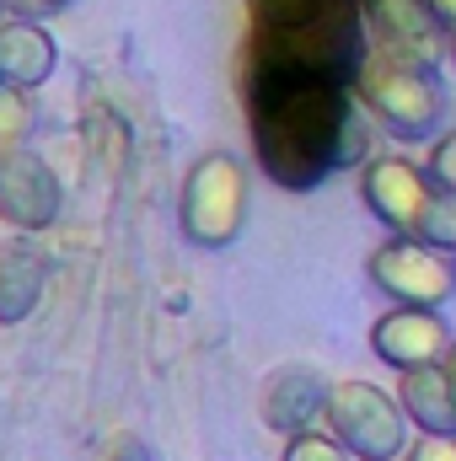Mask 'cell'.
Here are the masks:
<instances>
[{
    "label": "cell",
    "instance_id": "12",
    "mask_svg": "<svg viewBox=\"0 0 456 461\" xmlns=\"http://www.w3.org/2000/svg\"><path fill=\"white\" fill-rule=\"evenodd\" d=\"M43 290H49V258H43V247L27 230H11L0 241V328L27 322L43 306Z\"/></svg>",
    "mask_w": 456,
    "mask_h": 461
},
{
    "label": "cell",
    "instance_id": "17",
    "mask_svg": "<svg viewBox=\"0 0 456 461\" xmlns=\"http://www.w3.org/2000/svg\"><path fill=\"white\" fill-rule=\"evenodd\" d=\"M279 461H354V456L343 451L328 429H301V435H290V440H285Z\"/></svg>",
    "mask_w": 456,
    "mask_h": 461
},
{
    "label": "cell",
    "instance_id": "15",
    "mask_svg": "<svg viewBox=\"0 0 456 461\" xmlns=\"http://www.w3.org/2000/svg\"><path fill=\"white\" fill-rule=\"evenodd\" d=\"M414 236L456 258V194L451 188H435V199L424 204V215H419V230H414Z\"/></svg>",
    "mask_w": 456,
    "mask_h": 461
},
{
    "label": "cell",
    "instance_id": "25",
    "mask_svg": "<svg viewBox=\"0 0 456 461\" xmlns=\"http://www.w3.org/2000/svg\"><path fill=\"white\" fill-rule=\"evenodd\" d=\"M5 16H11V11H5V0H0V22H5Z\"/></svg>",
    "mask_w": 456,
    "mask_h": 461
},
{
    "label": "cell",
    "instance_id": "5",
    "mask_svg": "<svg viewBox=\"0 0 456 461\" xmlns=\"http://www.w3.org/2000/svg\"><path fill=\"white\" fill-rule=\"evenodd\" d=\"M323 429L339 440L354 461H403L414 446V424L397 402V392H381L376 381H333L328 397V419Z\"/></svg>",
    "mask_w": 456,
    "mask_h": 461
},
{
    "label": "cell",
    "instance_id": "13",
    "mask_svg": "<svg viewBox=\"0 0 456 461\" xmlns=\"http://www.w3.org/2000/svg\"><path fill=\"white\" fill-rule=\"evenodd\" d=\"M54 70H59V43L43 22H27V16L0 22V81L5 86L38 92Z\"/></svg>",
    "mask_w": 456,
    "mask_h": 461
},
{
    "label": "cell",
    "instance_id": "21",
    "mask_svg": "<svg viewBox=\"0 0 456 461\" xmlns=\"http://www.w3.org/2000/svg\"><path fill=\"white\" fill-rule=\"evenodd\" d=\"M70 0H5L11 16H27V22H43V16H59Z\"/></svg>",
    "mask_w": 456,
    "mask_h": 461
},
{
    "label": "cell",
    "instance_id": "20",
    "mask_svg": "<svg viewBox=\"0 0 456 461\" xmlns=\"http://www.w3.org/2000/svg\"><path fill=\"white\" fill-rule=\"evenodd\" d=\"M103 461H156V456H150V446H145L140 435H129V429H118L114 440L103 446Z\"/></svg>",
    "mask_w": 456,
    "mask_h": 461
},
{
    "label": "cell",
    "instance_id": "18",
    "mask_svg": "<svg viewBox=\"0 0 456 461\" xmlns=\"http://www.w3.org/2000/svg\"><path fill=\"white\" fill-rule=\"evenodd\" d=\"M424 172L435 177V188H451V194H456V134H441V140L430 145Z\"/></svg>",
    "mask_w": 456,
    "mask_h": 461
},
{
    "label": "cell",
    "instance_id": "23",
    "mask_svg": "<svg viewBox=\"0 0 456 461\" xmlns=\"http://www.w3.org/2000/svg\"><path fill=\"white\" fill-rule=\"evenodd\" d=\"M441 365H446V375H451V392H456V339H451V348H446V359H441Z\"/></svg>",
    "mask_w": 456,
    "mask_h": 461
},
{
    "label": "cell",
    "instance_id": "10",
    "mask_svg": "<svg viewBox=\"0 0 456 461\" xmlns=\"http://www.w3.org/2000/svg\"><path fill=\"white\" fill-rule=\"evenodd\" d=\"M451 348V328L441 312H424V306H387L376 322H370V354L381 365H392L397 375L403 370H424V365H441Z\"/></svg>",
    "mask_w": 456,
    "mask_h": 461
},
{
    "label": "cell",
    "instance_id": "6",
    "mask_svg": "<svg viewBox=\"0 0 456 461\" xmlns=\"http://www.w3.org/2000/svg\"><path fill=\"white\" fill-rule=\"evenodd\" d=\"M365 279L387 295V306H424L441 312L456 295V258L419 241V236H387L365 258Z\"/></svg>",
    "mask_w": 456,
    "mask_h": 461
},
{
    "label": "cell",
    "instance_id": "9",
    "mask_svg": "<svg viewBox=\"0 0 456 461\" xmlns=\"http://www.w3.org/2000/svg\"><path fill=\"white\" fill-rule=\"evenodd\" d=\"M328 397H333V381H328L317 365H279V370H269L263 386H258V419H263L279 440H290V435H301V429H323Z\"/></svg>",
    "mask_w": 456,
    "mask_h": 461
},
{
    "label": "cell",
    "instance_id": "22",
    "mask_svg": "<svg viewBox=\"0 0 456 461\" xmlns=\"http://www.w3.org/2000/svg\"><path fill=\"white\" fill-rule=\"evenodd\" d=\"M424 5H430V11L441 16V27H446V32L456 27V0H424Z\"/></svg>",
    "mask_w": 456,
    "mask_h": 461
},
{
    "label": "cell",
    "instance_id": "8",
    "mask_svg": "<svg viewBox=\"0 0 456 461\" xmlns=\"http://www.w3.org/2000/svg\"><path fill=\"white\" fill-rule=\"evenodd\" d=\"M360 199L392 236H414L424 204L435 199V177L408 156H370L360 167Z\"/></svg>",
    "mask_w": 456,
    "mask_h": 461
},
{
    "label": "cell",
    "instance_id": "19",
    "mask_svg": "<svg viewBox=\"0 0 456 461\" xmlns=\"http://www.w3.org/2000/svg\"><path fill=\"white\" fill-rule=\"evenodd\" d=\"M403 461H456V435H419Z\"/></svg>",
    "mask_w": 456,
    "mask_h": 461
},
{
    "label": "cell",
    "instance_id": "14",
    "mask_svg": "<svg viewBox=\"0 0 456 461\" xmlns=\"http://www.w3.org/2000/svg\"><path fill=\"white\" fill-rule=\"evenodd\" d=\"M397 402H403V413L419 435H456V392L446 365L403 370L397 375Z\"/></svg>",
    "mask_w": 456,
    "mask_h": 461
},
{
    "label": "cell",
    "instance_id": "16",
    "mask_svg": "<svg viewBox=\"0 0 456 461\" xmlns=\"http://www.w3.org/2000/svg\"><path fill=\"white\" fill-rule=\"evenodd\" d=\"M27 134H32V92L0 81V150L27 145Z\"/></svg>",
    "mask_w": 456,
    "mask_h": 461
},
{
    "label": "cell",
    "instance_id": "3",
    "mask_svg": "<svg viewBox=\"0 0 456 461\" xmlns=\"http://www.w3.org/2000/svg\"><path fill=\"white\" fill-rule=\"evenodd\" d=\"M354 97L365 103V113L376 118L392 140H435L446 123V86H441V65L430 59H408L392 49L365 54L360 76H354Z\"/></svg>",
    "mask_w": 456,
    "mask_h": 461
},
{
    "label": "cell",
    "instance_id": "24",
    "mask_svg": "<svg viewBox=\"0 0 456 461\" xmlns=\"http://www.w3.org/2000/svg\"><path fill=\"white\" fill-rule=\"evenodd\" d=\"M446 59H451V65H456V27H451V32H446Z\"/></svg>",
    "mask_w": 456,
    "mask_h": 461
},
{
    "label": "cell",
    "instance_id": "4",
    "mask_svg": "<svg viewBox=\"0 0 456 461\" xmlns=\"http://www.w3.org/2000/svg\"><path fill=\"white\" fill-rule=\"evenodd\" d=\"M247 210H252V183H247V167L231 150H205L183 172V188H178L183 241H194L205 252H221L242 236Z\"/></svg>",
    "mask_w": 456,
    "mask_h": 461
},
{
    "label": "cell",
    "instance_id": "2",
    "mask_svg": "<svg viewBox=\"0 0 456 461\" xmlns=\"http://www.w3.org/2000/svg\"><path fill=\"white\" fill-rule=\"evenodd\" d=\"M370 54L365 0H247V70H290V76H360Z\"/></svg>",
    "mask_w": 456,
    "mask_h": 461
},
{
    "label": "cell",
    "instance_id": "7",
    "mask_svg": "<svg viewBox=\"0 0 456 461\" xmlns=\"http://www.w3.org/2000/svg\"><path fill=\"white\" fill-rule=\"evenodd\" d=\"M65 210V183L59 172L32 150V145H16V150H0V221L11 230H49Z\"/></svg>",
    "mask_w": 456,
    "mask_h": 461
},
{
    "label": "cell",
    "instance_id": "1",
    "mask_svg": "<svg viewBox=\"0 0 456 461\" xmlns=\"http://www.w3.org/2000/svg\"><path fill=\"white\" fill-rule=\"evenodd\" d=\"M247 129L269 183L285 194H312L333 172L370 161V123L365 103L349 81L328 76H290V70H247Z\"/></svg>",
    "mask_w": 456,
    "mask_h": 461
},
{
    "label": "cell",
    "instance_id": "11",
    "mask_svg": "<svg viewBox=\"0 0 456 461\" xmlns=\"http://www.w3.org/2000/svg\"><path fill=\"white\" fill-rule=\"evenodd\" d=\"M365 27H370L376 49L408 54V59H430V65L446 59V27H441V16L424 0H370L365 5Z\"/></svg>",
    "mask_w": 456,
    "mask_h": 461
},
{
    "label": "cell",
    "instance_id": "26",
    "mask_svg": "<svg viewBox=\"0 0 456 461\" xmlns=\"http://www.w3.org/2000/svg\"><path fill=\"white\" fill-rule=\"evenodd\" d=\"M365 5H370V0H365Z\"/></svg>",
    "mask_w": 456,
    "mask_h": 461
}]
</instances>
